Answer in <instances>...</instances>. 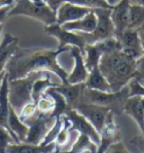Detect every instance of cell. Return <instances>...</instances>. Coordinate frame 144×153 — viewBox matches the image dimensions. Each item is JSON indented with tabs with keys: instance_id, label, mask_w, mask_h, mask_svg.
Listing matches in <instances>:
<instances>
[{
	"instance_id": "1",
	"label": "cell",
	"mask_w": 144,
	"mask_h": 153,
	"mask_svg": "<svg viewBox=\"0 0 144 153\" xmlns=\"http://www.w3.org/2000/svg\"><path fill=\"white\" fill-rule=\"evenodd\" d=\"M69 50L18 48L6 65L8 80L24 78L32 72L50 71L58 76L61 83H67L69 73L60 65L58 57L61 53L69 52Z\"/></svg>"
},
{
	"instance_id": "2",
	"label": "cell",
	"mask_w": 144,
	"mask_h": 153,
	"mask_svg": "<svg viewBox=\"0 0 144 153\" xmlns=\"http://www.w3.org/2000/svg\"><path fill=\"white\" fill-rule=\"evenodd\" d=\"M99 69L109 83L111 92H118L134 79L136 61L126 57L122 51H116L101 56Z\"/></svg>"
},
{
	"instance_id": "3",
	"label": "cell",
	"mask_w": 144,
	"mask_h": 153,
	"mask_svg": "<svg viewBox=\"0 0 144 153\" xmlns=\"http://www.w3.org/2000/svg\"><path fill=\"white\" fill-rule=\"evenodd\" d=\"M50 71H36L27 74L24 78L9 80V90H8V100L11 108L19 114L20 110L26 105L33 102L32 90L34 82L48 74Z\"/></svg>"
},
{
	"instance_id": "4",
	"label": "cell",
	"mask_w": 144,
	"mask_h": 153,
	"mask_svg": "<svg viewBox=\"0 0 144 153\" xmlns=\"http://www.w3.org/2000/svg\"><path fill=\"white\" fill-rule=\"evenodd\" d=\"M130 97L128 87L126 86L118 92H102L85 88L80 101L95 104V105L108 107L114 114H120L124 111V105Z\"/></svg>"
},
{
	"instance_id": "5",
	"label": "cell",
	"mask_w": 144,
	"mask_h": 153,
	"mask_svg": "<svg viewBox=\"0 0 144 153\" xmlns=\"http://www.w3.org/2000/svg\"><path fill=\"white\" fill-rule=\"evenodd\" d=\"M26 16L35 19L44 26L56 24V11L52 10L48 6L37 7L29 0H16L13 8L10 9L8 17Z\"/></svg>"
},
{
	"instance_id": "6",
	"label": "cell",
	"mask_w": 144,
	"mask_h": 153,
	"mask_svg": "<svg viewBox=\"0 0 144 153\" xmlns=\"http://www.w3.org/2000/svg\"><path fill=\"white\" fill-rule=\"evenodd\" d=\"M94 13L97 16V25L95 30L89 34L80 33L85 39L86 45H91L107 38L115 37V28L111 18V9H94Z\"/></svg>"
},
{
	"instance_id": "7",
	"label": "cell",
	"mask_w": 144,
	"mask_h": 153,
	"mask_svg": "<svg viewBox=\"0 0 144 153\" xmlns=\"http://www.w3.org/2000/svg\"><path fill=\"white\" fill-rule=\"evenodd\" d=\"M44 33L58 39V50H69L70 46H77L81 50L82 53L85 51L86 43L80 33L67 30L63 28L61 25L58 24L44 26Z\"/></svg>"
},
{
	"instance_id": "8",
	"label": "cell",
	"mask_w": 144,
	"mask_h": 153,
	"mask_svg": "<svg viewBox=\"0 0 144 153\" xmlns=\"http://www.w3.org/2000/svg\"><path fill=\"white\" fill-rule=\"evenodd\" d=\"M73 109L77 110L83 117H86L99 134L104 128L106 118L111 111L108 107L89 104V102H85V101H79L77 105L73 107Z\"/></svg>"
},
{
	"instance_id": "9",
	"label": "cell",
	"mask_w": 144,
	"mask_h": 153,
	"mask_svg": "<svg viewBox=\"0 0 144 153\" xmlns=\"http://www.w3.org/2000/svg\"><path fill=\"white\" fill-rule=\"evenodd\" d=\"M56 118H53L50 114L41 113L39 116L28 126V133L24 143L39 145L43 142L44 137L46 136L48 131L55 124Z\"/></svg>"
},
{
	"instance_id": "10",
	"label": "cell",
	"mask_w": 144,
	"mask_h": 153,
	"mask_svg": "<svg viewBox=\"0 0 144 153\" xmlns=\"http://www.w3.org/2000/svg\"><path fill=\"white\" fill-rule=\"evenodd\" d=\"M70 122V131H77L78 133L87 135L97 145L100 142V134L91 125V123L79 114L76 109H69L64 115Z\"/></svg>"
},
{
	"instance_id": "11",
	"label": "cell",
	"mask_w": 144,
	"mask_h": 153,
	"mask_svg": "<svg viewBox=\"0 0 144 153\" xmlns=\"http://www.w3.org/2000/svg\"><path fill=\"white\" fill-rule=\"evenodd\" d=\"M131 0H120L116 6L111 8V18L115 28V37L122 36L126 29L128 28V18H130Z\"/></svg>"
},
{
	"instance_id": "12",
	"label": "cell",
	"mask_w": 144,
	"mask_h": 153,
	"mask_svg": "<svg viewBox=\"0 0 144 153\" xmlns=\"http://www.w3.org/2000/svg\"><path fill=\"white\" fill-rule=\"evenodd\" d=\"M69 52L71 54V57L74 61V68L71 71V73L68 74L67 83L70 85H78V83H85L88 78L89 71L85 64L83 53L77 46H70Z\"/></svg>"
},
{
	"instance_id": "13",
	"label": "cell",
	"mask_w": 144,
	"mask_h": 153,
	"mask_svg": "<svg viewBox=\"0 0 144 153\" xmlns=\"http://www.w3.org/2000/svg\"><path fill=\"white\" fill-rule=\"evenodd\" d=\"M114 113L109 111V114L106 118V123L102 131L100 132V142L97 145L96 153H105L111 144L117 141H120V132L114 120Z\"/></svg>"
},
{
	"instance_id": "14",
	"label": "cell",
	"mask_w": 144,
	"mask_h": 153,
	"mask_svg": "<svg viewBox=\"0 0 144 153\" xmlns=\"http://www.w3.org/2000/svg\"><path fill=\"white\" fill-rule=\"evenodd\" d=\"M90 11H91V9L80 7L78 5H73V4L65 1L56 10V24L63 25L65 23H70V22L81 19L87 14H89Z\"/></svg>"
},
{
	"instance_id": "15",
	"label": "cell",
	"mask_w": 144,
	"mask_h": 153,
	"mask_svg": "<svg viewBox=\"0 0 144 153\" xmlns=\"http://www.w3.org/2000/svg\"><path fill=\"white\" fill-rule=\"evenodd\" d=\"M85 88H86L85 83H78V85L60 83L58 86L53 87L54 90L60 92L64 97V99L67 101V104L70 109H73V107L80 101Z\"/></svg>"
},
{
	"instance_id": "16",
	"label": "cell",
	"mask_w": 144,
	"mask_h": 153,
	"mask_svg": "<svg viewBox=\"0 0 144 153\" xmlns=\"http://www.w3.org/2000/svg\"><path fill=\"white\" fill-rule=\"evenodd\" d=\"M97 25V16L91 10L89 14H87L85 17L81 19H78L74 22H70V23H65V24L61 25L63 28L70 30V32H74V33H92Z\"/></svg>"
},
{
	"instance_id": "17",
	"label": "cell",
	"mask_w": 144,
	"mask_h": 153,
	"mask_svg": "<svg viewBox=\"0 0 144 153\" xmlns=\"http://www.w3.org/2000/svg\"><path fill=\"white\" fill-rule=\"evenodd\" d=\"M18 46V38L7 33L0 42V73L6 71V65Z\"/></svg>"
},
{
	"instance_id": "18",
	"label": "cell",
	"mask_w": 144,
	"mask_h": 153,
	"mask_svg": "<svg viewBox=\"0 0 144 153\" xmlns=\"http://www.w3.org/2000/svg\"><path fill=\"white\" fill-rule=\"evenodd\" d=\"M124 113H126L136 122L141 129V133L144 134V109L141 104L140 96H132L127 98L124 105Z\"/></svg>"
},
{
	"instance_id": "19",
	"label": "cell",
	"mask_w": 144,
	"mask_h": 153,
	"mask_svg": "<svg viewBox=\"0 0 144 153\" xmlns=\"http://www.w3.org/2000/svg\"><path fill=\"white\" fill-rule=\"evenodd\" d=\"M8 125H9V131L10 134H11V137L14 139L15 143L25 142V140L27 137V133H28V126L20 120L18 114L11 108V106H10L9 108Z\"/></svg>"
},
{
	"instance_id": "20",
	"label": "cell",
	"mask_w": 144,
	"mask_h": 153,
	"mask_svg": "<svg viewBox=\"0 0 144 153\" xmlns=\"http://www.w3.org/2000/svg\"><path fill=\"white\" fill-rule=\"evenodd\" d=\"M8 90H9V80H8V76L6 72V76L2 80L1 87H0V126L7 128L10 133L9 125H8L10 108V104L8 100Z\"/></svg>"
},
{
	"instance_id": "21",
	"label": "cell",
	"mask_w": 144,
	"mask_h": 153,
	"mask_svg": "<svg viewBox=\"0 0 144 153\" xmlns=\"http://www.w3.org/2000/svg\"><path fill=\"white\" fill-rule=\"evenodd\" d=\"M56 149L55 143L48 145H33L28 143H13L7 149V153H54Z\"/></svg>"
},
{
	"instance_id": "22",
	"label": "cell",
	"mask_w": 144,
	"mask_h": 153,
	"mask_svg": "<svg viewBox=\"0 0 144 153\" xmlns=\"http://www.w3.org/2000/svg\"><path fill=\"white\" fill-rule=\"evenodd\" d=\"M85 86L88 89H92V90L102 91V92H111V86L107 81L105 76L101 73L99 67H96L92 69L91 71H89L88 78H87Z\"/></svg>"
},
{
	"instance_id": "23",
	"label": "cell",
	"mask_w": 144,
	"mask_h": 153,
	"mask_svg": "<svg viewBox=\"0 0 144 153\" xmlns=\"http://www.w3.org/2000/svg\"><path fill=\"white\" fill-rule=\"evenodd\" d=\"M45 94L50 96L53 99V102H54V108H53L52 113L50 115L52 116L53 118H59V117H61V116H64L65 113L70 109L67 104V101L64 99V97H63L60 92H58L56 90H54L53 87L48 88V90L45 91Z\"/></svg>"
},
{
	"instance_id": "24",
	"label": "cell",
	"mask_w": 144,
	"mask_h": 153,
	"mask_svg": "<svg viewBox=\"0 0 144 153\" xmlns=\"http://www.w3.org/2000/svg\"><path fill=\"white\" fill-rule=\"evenodd\" d=\"M101 56H102V53L100 52L97 44L86 45L83 51V59H85V64L88 71H91L96 67H99Z\"/></svg>"
},
{
	"instance_id": "25",
	"label": "cell",
	"mask_w": 144,
	"mask_h": 153,
	"mask_svg": "<svg viewBox=\"0 0 144 153\" xmlns=\"http://www.w3.org/2000/svg\"><path fill=\"white\" fill-rule=\"evenodd\" d=\"M120 45L122 48H135V50H142V45H141V38H140L139 30L136 29L127 28L124 33L122 34L120 38Z\"/></svg>"
},
{
	"instance_id": "26",
	"label": "cell",
	"mask_w": 144,
	"mask_h": 153,
	"mask_svg": "<svg viewBox=\"0 0 144 153\" xmlns=\"http://www.w3.org/2000/svg\"><path fill=\"white\" fill-rule=\"evenodd\" d=\"M144 26V6L133 5L130 7V18H128V28L139 30Z\"/></svg>"
},
{
	"instance_id": "27",
	"label": "cell",
	"mask_w": 144,
	"mask_h": 153,
	"mask_svg": "<svg viewBox=\"0 0 144 153\" xmlns=\"http://www.w3.org/2000/svg\"><path fill=\"white\" fill-rule=\"evenodd\" d=\"M70 4L73 5H78L80 7H85L88 9H111V7L106 0H65Z\"/></svg>"
},
{
	"instance_id": "28",
	"label": "cell",
	"mask_w": 144,
	"mask_h": 153,
	"mask_svg": "<svg viewBox=\"0 0 144 153\" xmlns=\"http://www.w3.org/2000/svg\"><path fill=\"white\" fill-rule=\"evenodd\" d=\"M96 44L97 46L99 48V50H100V52L102 53V55L107 54V53H113L122 50V45H120V39H117L116 37L107 38V39L100 41V42H98Z\"/></svg>"
},
{
	"instance_id": "29",
	"label": "cell",
	"mask_w": 144,
	"mask_h": 153,
	"mask_svg": "<svg viewBox=\"0 0 144 153\" xmlns=\"http://www.w3.org/2000/svg\"><path fill=\"white\" fill-rule=\"evenodd\" d=\"M63 127V116L56 118L55 120V124L52 126V128L48 131V133L46 134V136L44 137L43 142H42V145H48V144L51 143H55V140L58 137L60 131L62 129Z\"/></svg>"
},
{
	"instance_id": "30",
	"label": "cell",
	"mask_w": 144,
	"mask_h": 153,
	"mask_svg": "<svg viewBox=\"0 0 144 153\" xmlns=\"http://www.w3.org/2000/svg\"><path fill=\"white\" fill-rule=\"evenodd\" d=\"M36 107L43 114H51L53 108H54V102H53V99L50 96L44 94L39 99V101L36 102Z\"/></svg>"
},
{
	"instance_id": "31",
	"label": "cell",
	"mask_w": 144,
	"mask_h": 153,
	"mask_svg": "<svg viewBox=\"0 0 144 153\" xmlns=\"http://www.w3.org/2000/svg\"><path fill=\"white\" fill-rule=\"evenodd\" d=\"M15 143L8 129L0 126V153H7V149L10 144Z\"/></svg>"
},
{
	"instance_id": "32",
	"label": "cell",
	"mask_w": 144,
	"mask_h": 153,
	"mask_svg": "<svg viewBox=\"0 0 144 153\" xmlns=\"http://www.w3.org/2000/svg\"><path fill=\"white\" fill-rule=\"evenodd\" d=\"M127 87H128V91H130V97L132 96L144 97V86H142L136 79H132Z\"/></svg>"
},
{
	"instance_id": "33",
	"label": "cell",
	"mask_w": 144,
	"mask_h": 153,
	"mask_svg": "<svg viewBox=\"0 0 144 153\" xmlns=\"http://www.w3.org/2000/svg\"><path fill=\"white\" fill-rule=\"evenodd\" d=\"M105 153H131V152L128 151V149L125 146V144L122 141H117L114 144H111Z\"/></svg>"
},
{
	"instance_id": "34",
	"label": "cell",
	"mask_w": 144,
	"mask_h": 153,
	"mask_svg": "<svg viewBox=\"0 0 144 153\" xmlns=\"http://www.w3.org/2000/svg\"><path fill=\"white\" fill-rule=\"evenodd\" d=\"M130 142L139 151H141V153H144V134L140 135V136H135L134 139L132 140V141H130Z\"/></svg>"
},
{
	"instance_id": "35",
	"label": "cell",
	"mask_w": 144,
	"mask_h": 153,
	"mask_svg": "<svg viewBox=\"0 0 144 153\" xmlns=\"http://www.w3.org/2000/svg\"><path fill=\"white\" fill-rule=\"evenodd\" d=\"M13 6L14 5H9L0 8V25H2V23L8 18V14H9L10 9L13 8Z\"/></svg>"
},
{
	"instance_id": "36",
	"label": "cell",
	"mask_w": 144,
	"mask_h": 153,
	"mask_svg": "<svg viewBox=\"0 0 144 153\" xmlns=\"http://www.w3.org/2000/svg\"><path fill=\"white\" fill-rule=\"evenodd\" d=\"M63 2H65V0H48V6L52 10L56 11L59 9V7L62 5Z\"/></svg>"
},
{
	"instance_id": "37",
	"label": "cell",
	"mask_w": 144,
	"mask_h": 153,
	"mask_svg": "<svg viewBox=\"0 0 144 153\" xmlns=\"http://www.w3.org/2000/svg\"><path fill=\"white\" fill-rule=\"evenodd\" d=\"M106 1H107V4L111 6V8H113L114 6H116L117 4H118V2H120V0H106Z\"/></svg>"
},
{
	"instance_id": "38",
	"label": "cell",
	"mask_w": 144,
	"mask_h": 153,
	"mask_svg": "<svg viewBox=\"0 0 144 153\" xmlns=\"http://www.w3.org/2000/svg\"><path fill=\"white\" fill-rule=\"evenodd\" d=\"M140 38H141V45H142V50H143V55H144V36L140 34Z\"/></svg>"
},
{
	"instance_id": "39",
	"label": "cell",
	"mask_w": 144,
	"mask_h": 153,
	"mask_svg": "<svg viewBox=\"0 0 144 153\" xmlns=\"http://www.w3.org/2000/svg\"><path fill=\"white\" fill-rule=\"evenodd\" d=\"M5 76H6V71H4V72H1V73H0V87H1V83H2V80H4Z\"/></svg>"
},
{
	"instance_id": "40",
	"label": "cell",
	"mask_w": 144,
	"mask_h": 153,
	"mask_svg": "<svg viewBox=\"0 0 144 153\" xmlns=\"http://www.w3.org/2000/svg\"><path fill=\"white\" fill-rule=\"evenodd\" d=\"M2 29H4V25H0V42H1V34H2Z\"/></svg>"
},
{
	"instance_id": "41",
	"label": "cell",
	"mask_w": 144,
	"mask_h": 153,
	"mask_svg": "<svg viewBox=\"0 0 144 153\" xmlns=\"http://www.w3.org/2000/svg\"><path fill=\"white\" fill-rule=\"evenodd\" d=\"M139 33L141 34V35H143V36H144V26L142 27V28L139 29Z\"/></svg>"
},
{
	"instance_id": "42",
	"label": "cell",
	"mask_w": 144,
	"mask_h": 153,
	"mask_svg": "<svg viewBox=\"0 0 144 153\" xmlns=\"http://www.w3.org/2000/svg\"><path fill=\"white\" fill-rule=\"evenodd\" d=\"M141 104H142V107L144 109V97H141Z\"/></svg>"
},
{
	"instance_id": "43",
	"label": "cell",
	"mask_w": 144,
	"mask_h": 153,
	"mask_svg": "<svg viewBox=\"0 0 144 153\" xmlns=\"http://www.w3.org/2000/svg\"><path fill=\"white\" fill-rule=\"evenodd\" d=\"M140 1H141V5L144 6V0H140Z\"/></svg>"
}]
</instances>
